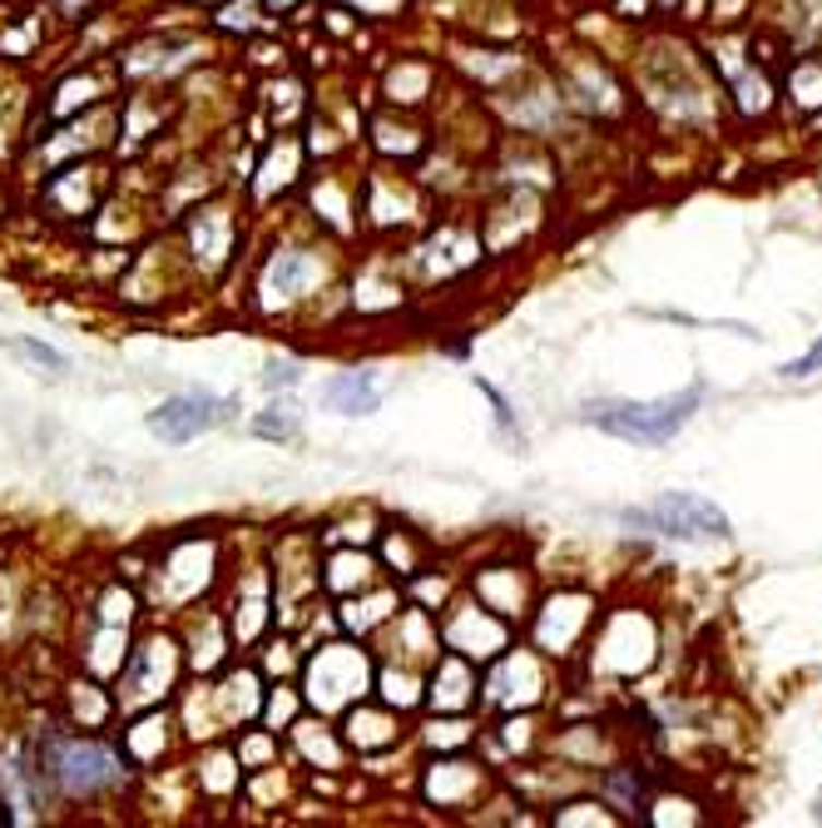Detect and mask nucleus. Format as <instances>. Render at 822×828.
<instances>
[{"label":"nucleus","mask_w":822,"mask_h":828,"mask_svg":"<svg viewBox=\"0 0 822 828\" xmlns=\"http://www.w3.org/2000/svg\"><path fill=\"white\" fill-rule=\"evenodd\" d=\"M481 779H476V769L470 764H431L427 774V799L431 804H456L461 789H476Z\"/></svg>","instance_id":"nucleus-17"},{"label":"nucleus","mask_w":822,"mask_h":828,"mask_svg":"<svg viewBox=\"0 0 822 828\" xmlns=\"http://www.w3.org/2000/svg\"><path fill=\"white\" fill-rule=\"evenodd\" d=\"M347 740L357 744V749H386V744H396V720L386 710H353V720H347Z\"/></svg>","instance_id":"nucleus-13"},{"label":"nucleus","mask_w":822,"mask_h":828,"mask_svg":"<svg viewBox=\"0 0 822 828\" xmlns=\"http://www.w3.org/2000/svg\"><path fill=\"white\" fill-rule=\"evenodd\" d=\"M248 431H253V437H267V441H288V437H298V412L273 402L267 412H258V417L248 422Z\"/></svg>","instance_id":"nucleus-22"},{"label":"nucleus","mask_w":822,"mask_h":828,"mask_svg":"<svg viewBox=\"0 0 822 828\" xmlns=\"http://www.w3.org/2000/svg\"><path fill=\"white\" fill-rule=\"evenodd\" d=\"M298 367H293V363H273V367H267V388H298Z\"/></svg>","instance_id":"nucleus-31"},{"label":"nucleus","mask_w":822,"mask_h":828,"mask_svg":"<svg viewBox=\"0 0 822 828\" xmlns=\"http://www.w3.org/2000/svg\"><path fill=\"white\" fill-rule=\"evenodd\" d=\"M263 620H267V581L263 576H248V601L238 595V611H234V635L238 640H253L258 630H263Z\"/></svg>","instance_id":"nucleus-18"},{"label":"nucleus","mask_w":822,"mask_h":828,"mask_svg":"<svg viewBox=\"0 0 822 828\" xmlns=\"http://www.w3.org/2000/svg\"><path fill=\"white\" fill-rule=\"evenodd\" d=\"M624 527H644V531H659V536H679V541H714V536H728V517L718 511L714 501L694 492H664L654 506H630L620 511Z\"/></svg>","instance_id":"nucleus-3"},{"label":"nucleus","mask_w":822,"mask_h":828,"mask_svg":"<svg viewBox=\"0 0 822 828\" xmlns=\"http://www.w3.org/2000/svg\"><path fill=\"white\" fill-rule=\"evenodd\" d=\"M214 566H218L214 541H199V536L174 541L159 560V601H169V605L193 601L203 585L214 581Z\"/></svg>","instance_id":"nucleus-8"},{"label":"nucleus","mask_w":822,"mask_h":828,"mask_svg":"<svg viewBox=\"0 0 822 828\" xmlns=\"http://www.w3.org/2000/svg\"><path fill=\"white\" fill-rule=\"evenodd\" d=\"M129 615H134V595L115 585V591L99 601V620H105V625H129Z\"/></svg>","instance_id":"nucleus-27"},{"label":"nucleus","mask_w":822,"mask_h":828,"mask_svg":"<svg viewBox=\"0 0 822 828\" xmlns=\"http://www.w3.org/2000/svg\"><path fill=\"white\" fill-rule=\"evenodd\" d=\"M0 347L5 353H15V357H25V363H35V367H50V372H64V353H55L50 343H40V338H0Z\"/></svg>","instance_id":"nucleus-23"},{"label":"nucleus","mask_w":822,"mask_h":828,"mask_svg":"<svg viewBox=\"0 0 822 828\" xmlns=\"http://www.w3.org/2000/svg\"><path fill=\"white\" fill-rule=\"evenodd\" d=\"M267 5H273V11H283V5H293V0H267Z\"/></svg>","instance_id":"nucleus-33"},{"label":"nucleus","mask_w":822,"mask_h":828,"mask_svg":"<svg viewBox=\"0 0 822 828\" xmlns=\"http://www.w3.org/2000/svg\"><path fill=\"white\" fill-rule=\"evenodd\" d=\"M392 611H396V595L382 591L377 601H367V611L362 605H347V611H342V625H347V630H372V625H382Z\"/></svg>","instance_id":"nucleus-24"},{"label":"nucleus","mask_w":822,"mask_h":828,"mask_svg":"<svg viewBox=\"0 0 822 828\" xmlns=\"http://www.w3.org/2000/svg\"><path fill=\"white\" fill-rule=\"evenodd\" d=\"M818 818H822V799H818Z\"/></svg>","instance_id":"nucleus-34"},{"label":"nucleus","mask_w":822,"mask_h":828,"mask_svg":"<svg viewBox=\"0 0 822 828\" xmlns=\"http://www.w3.org/2000/svg\"><path fill=\"white\" fill-rule=\"evenodd\" d=\"M322 273L327 269H322V259L312 248H278V253L263 263V273H258V303H263L267 312L293 308V303H302L318 288Z\"/></svg>","instance_id":"nucleus-7"},{"label":"nucleus","mask_w":822,"mask_h":828,"mask_svg":"<svg viewBox=\"0 0 822 828\" xmlns=\"http://www.w3.org/2000/svg\"><path fill=\"white\" fill-rule=\"evenodd\" d=\"M372 685V665H367V650L357 646H322L308 660V699L322 714L353 705L357 695H367Z\"/></svg>","instance_id":"nucleus-4"},{"label":"nucleus","mask_w":822,"mask_h":828,"mask_svg":"<svg viewBox=\"0 0 822 828\" xmlns=\"http://www.w3.org/2000/svg\"><path fill=\"white\" fill-rule=\"evenodd\" d=\"M470 689H476V679H470L466 655H446L437 665V675H431V705L437 710H466Z\"/></svg>","instance_id":"nucleus-12"},{"label":"nucleus","mask_w":822,"mask_h":828,"mask_svg":"<svg viewBox=\"0 0 822 828\" xmlns=\"http://www.w3.org/2000/svg\"><path fill=\"white\" fill-rule=\"evenodd\" d=\"M322 402L332 412H342V417H367V412L382 407V388H377L372 372H337L322 388Z\"/></svg>","instance_id":"nucleus-11"},{"label":"nucleus","mask_w":822,"mask_h":828,"mask_svg":"<svg viewBox=\"0 0 822 828\" xmlns=\"http://www.w3.org/2000/svg\"><path fill=\"white\" fill-rule=\"evenodd\" d=\"M441 640H446V650H456V655H466V660H491L496 650H505V625L481 615L476 605H466V611H456L446 620Z\"/></svg>","instance_id":"nucleus-10"},{"label":"nucleus","mask_w":822,"mask_h":828,"mask_svg":"<svg viewBox=\"0 0 822 828\" xmlns=\"http://www.w3.org/2000/svg\"><path fill=\"white\" fill-rule=\"evenodd\" d=\"M298 164H302V150L298 140H278L273 144V154H267L263 164V179H258V194H278V189H288L293 179H298Z\"/></svg>","instance_id":"nucleus-15"},{"label":"nucleus","mask_w":822,"mask_h":828,"mask_svg":"<svg viewBox=\"0 0 822 828\" xmlns=\"http://www.w3.org/2000/svg\"><path fill=\"white\" fill-rule=\"evenodd\" d=\"M367 576H372V560L362 551H337L322 570V585L327 591H357V585H367Z\"/></svg>","instance_id":"nucleus-19"},{"label":"nucleus","mask_w":822,"mask_h":828,"mask_svg":"<svg viewBox=\"0 0 822 828\" xmlns=\"http://www.w3.org/2000/svg\"><path fill=\"white\" fill-rule=\"evenodd\" d=\"M174 679H179V646H174L169 635H150L119 665V705L124 710H144V705L169 695Z\"/></svg>","instance_id":"nucleus-5"},{"label":"nucleus","mask_w":822,"mask_h":828,"mask_svg":"<svg viewBox=\"0 0 822 828\" xmlns=\"http://www.w3.org/2000/svg\"><path fill=\"white\" fill-rule=\"evenodd\" d=\"M99 99V80H90V75H75V80H64L60 90H55V99H50V115L55 119H64V115H75L80 105H95Z\"/></svg>","instance_id":"nucleus-21"},{"label":"nucleus","mask_w":822,"mask_h":828,"mask_svg":"<svg viewBox=\"0 0 822 828\" xmlns=\"http://www.w3.org/2000/svg\"><path fill=\"white\" fill-rule=\"evenodd\" d=\"M267 754H273V744H267L263 734H253V740H243V744H238V759H243V764H263Z\"/></svg>","instance_id":"nucleus-30"},{"label":"nucleus","mask_w":822,"mask_h":828,"mask_svg":"<svg viewBox=\"0 0 822 828\" xmlns=\"http://www.w3.org/2000/svg\"><path fill=\"white\" fill-rule=\"evenodd\" d=\"M699 402H704V382H689L683 392H669V398H654V402H630V398L585 402L580 417H585L589 427L609 431V437L640 441V447H664V441H674L683 427H689Z\"/></svg>","instance_id":"nucleus-1"},{"label":"nucleus","mask_w":822,"mask_h":828,"mask_svg":"<svg viewBox=\"0 0 822 828\" xmlns=\"http://www.w3.org/2000/svg\"><path fill=\"white\" fill-rule=\"evenodd\" d=\"M40 774H50L64 794L90 799V794H105V789L124 784L129 769H124V754H115L99 740H60L50 744Z\"/></svg>","instance_id":"nucleus-2"},{"label":"nucleus","mask_w":822,"mask_h":828,"mask_svg":"<svg viewBox=\"0 0 822 828\" xmlns=\"http://www.w3.org/2000/svg\"><path fill=\"white\" fill-rule=\"evenodd\" d=\"M293 714H298V695H293V689H273V699H267V720L288 724Z\"/></svg>","instance_id":"nucleus-29"},{"label":"nucleus","mask_w":822,"mask_h":828,"mask_svg":"<svg viewBox=\"0 0 822 828\" xmlns=\"http://www.w3.org/2000/svg\"><path fill=\"white\" fill-rule=\"evenodd\" d=\"M382 685H386V705H402V710H406V705H417V679H412V675H402V670H386V675H382Z\"/></svg>","instance_id":"nucleus-26"},{"label":"nucleus","mask_w":822,"mask_h":828,"mask_svg":"<svg viewBox=\"0 0 822 828\" xmlns=\"http://www.w3.org/2000/svg\"><path fill=\"white\" fill-rule=\"evenodd\" d=\"M218 699H224L228 720H253L258 714V675L253 670H234V675L224 679V689H218Z\"/></svg>","instance_id":"nucleus-20"},{"label":"nucleus","mask_w":822,"mask_h":828,"mask_svg":"<svg viewBox=\"0 0 822 828\" xmlns=\"http://www.w3.org/2000/svg\"><path fill=\"white\" fill-rule=\"evenodd\" d=\"M818 367H822V338H818V343H812L802 357L783 363V367H778V377H808V372H818Z\"/></svg>","instance_id":"nucleus-28"},{"label":"nucleus","mask_w":822,"mask_h":828,"mask_svg":"<svg viewBox=\"0 0 822 828\" xmlns=\"http://www.w3.org/2000/svg\"><path fill=\"white\" fill-rule=\"evenodd\" d=\"M293 730H298V744H302V749H308L318 764H327V769H337V764H342L337 740H332V734H318V724H293Z\"/></svg>","instance_id":"nucleus-25"},{"label":"nucleus","mask_w":822,"mask_h":828,"mask_svg":"<svg viewBox=\"0 0 822 828\" xmlns=\"http://www.w3.org/2000/svg\"><path fill=\"white\" fill-rule=\"evenodd\" d=\"M238 412L234 398H218V392H174V398H164L159 407L150 412V431L159 441H169V447H183V441L203 437V431H214L218 422H228Z\"/></svg>","instance_id":"nucleus-6"},{"label":"nucleus","mask_w":822,"mask_h":828,"mask_svg":"<svg viewBox=\"0 0 822 828\" xmlns=\"http://www.w3.org/2000/svg\"><path fill=\"white\" fill-rule=\"evenodd\" d=\"M357 11H367V15H386V11H396L402 0H353Z\"/></svg>","instance_id":"nucleus-32"},{"label":"nucleus","mask_w":822,"mask_h":828,"mask_svg":"<svg viewBox=\"0 0 822 828\" xmlns=\"http://www.w3.org/2000/svg\"><path fill=\"white\" fill-rule=\"evenodd\" d=\"M234 244H238V224L228 209H199L189 224V248L199 259L203 273H218L228 259H234Z\"/></svg>","instance_id":"nucleus-9"},{"label":"nucleus","mask_w":822,"mask_h":828,"mask_svg":"<svg viewBox=\"0 0 822 828\" xmlns=\"http://www.w3.org/2000/svg\"><path fill=\"white\" fill-rule=\"evenodd\" d=\"M50 199H55V209L60 214H85L90 204H95V194H90V169H60L50 179Z\"/></svg>","instance_id":"nucleus-16"},{"label":"nucleus","mask_w":822,"mask_h":828,"mask_svg":"<svg viewBox=\"0 0 822 828\" xmlns=\"http://www.w3.org/2000/svg\"><path fill=\"white\" fill-rule=\"evenodd\" d=\"M164 744H169V720H164V714H144V720L124 734V754L134 764H154L164 754Z\"/></svg>","instance_id":"nucleus-14"}]
</instances>
